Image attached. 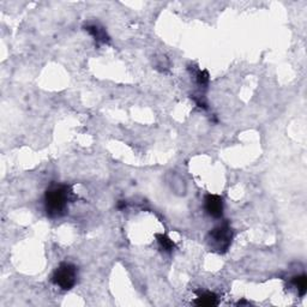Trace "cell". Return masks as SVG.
<instances>
[{"label":"cell","instance_id":"cell-1","mask_svg":"<svg viewBox=\"0 0 307 307\" xmlns=\"http://www.w3.org/2000/svg\"><path fill=\"white\" fill-rule=\"evenodd\" d=\"M76 199L70 185L52 184L45 193V210L50 218L63 217L68 212L69 203Z\"/></svg>","mask_w":307,"mask_h":307},{"label":"cell","instance_id":"cell-2","mask_svg":"<svg viewBox=\"0 0 307 307\" xmlns=\"http://www.w3.org/2000/svg\"><path fill=\"white\" fill-rule=\"evenodd\" d=\"M233 239V229L230 228L228 222L218 224L209 232L206 236V242H208L209 247L211 251L217 252V253H226L232 244Z\"/></svg>","mask_w":307,"mask_h":307},{"label":"cell","instance_id":"cell-3","mask_svg":"<svg viewBox=\"0 0 307 307\" xmlns=\"http://www.w3.org/2000/svg\"><path fill=\"white\" fill-rule=\"evenodd\" d=\"M78 277V269L75 264L64 262L54 270L52 275V283L62 288L63 290H70L75 287Z\"/></svg>","mask_w":307,"mask_h":307},{"label":"cell","instance_id":"cell-4","mask_svg":"<svg viewBox=\"0 0 307 307\" xmlns=\"http://www.w3.org/2000/svg\"><path fill=\"white\" fill-rule=\"evenodd\" d=\"M204 209L209 216L221 218L223 215V199L217 194H206L204 197Z\"/></svg>","mask_w":307,"mask_h":307},{"label":"cell","instance_id":"cell-5","mask_svg":"<svg viewBox=\"0 0 307 307\" xmlns=\"http://www.w3.org/2000/svg\"><path fill=\"white\" fill-rule=\"evenodd\" d=\"M84 30L89 33V34L93 36L94 40L97 44H107L109 41V36L106 32V29L103 27L100 26L97 23H89L84 27Z\"/></svg>","mask_w":307,"mask_h":307},{"label":"cell","instance_id":"cell-6","mask_svg":"<svg viewBox=\"0 0 307 307\" xmlns=\"http://www.w3.org/2000/svg\"><path fill=\"white\" fill-rule=\"evenodd\" d=\"M194 303L198 306H216L218 303V297L212 291H199L197 293V299Z\"/></svg>","mask_w":307,"mask_h":307},{"label":"cell","instance_id":"cell-7","mask_svg":"<svg viewBox=\"0 0 307 307\" xmlns=\"http://www.w3.org/2000/svg\"><path fill=\"white\" fill-rule=\"evenodd\" d=\"M155 236H156V240L157 242H159L161 250L167 252V253H172V252L174 251L175 244L171 238H168L165 234H156Z\"/></svg>","mask_w":307,"mask_h":307},{"label":"cell","instance_id":"cell-8","mask_svg":"<svg viewBox=\"0 0 307 307\" xmlns=\"http://www.w3.org/2000/svg\"><path fill=\"white\" fill-rule=\"evenodd\" d=\"M291 284L296 288L297 293H299L300 295L301 296L305 295L307 290V277L305 273L294 276V277L291 278Z\"/></svg>","mask_w":307,"mask_h":307},{"label":"cell","instance_id":"cell-9","mask_svg":"<svg viewBox=\"0 0 307 307\" xmlns=\"http://www.w3.org/2000/svg\"><path fill=\"white\" fill-rule=\"evenodd\" d=\"M196 81L199 87L206 88L209 84V74L205 70H198L196 74Z\"/></svg>","mask_w":307,"mask_h":307},{"label":"cell","instance_id":"cell-10","mask_svg":"<svg viewBox=\"0 0 307 307\" xmlns=\"http://www.w3.org/2000/svg\"><path fill=\"white\" fill-rule=\"evenodd\" d=\"M125 208H126L125 200H119V202H118V209H120V210H124Z\"/></svg>","mask_w":307,"mask_h":307}]
</instances>
